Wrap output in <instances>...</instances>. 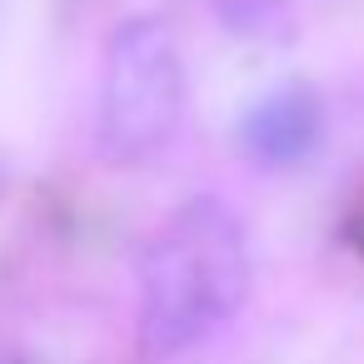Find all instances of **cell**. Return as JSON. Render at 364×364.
<instances>
[{"mask_svg": "<svg viewBox=\"0 0 364 364\" xmlns=\"http://www.w3.org/2000/svg\"><path fill=\"white\" fill-rule=\"evenodd\" d=\"M250 294L245 230L220 200L180 205L140 250V339L150 354H175L230 314Z\"/></svg>", "mask_w": 364, "mask_h": 364, "instance_id": "6da1fadb", "label": "cell"}, {"mask_svg": "<svg viewBox=\"0 0 364 364\" xmlns=\"http://www.w3.org/2000/svg\"><path fill=\"white\" fill-rule=\"evenodd\" d=\"M185 115V65L165 21L135 16L110 31L100 65L95 150L110 165H140L165 150Z\"/></svg>", "mask_w": 364, "mask_h": 364, "instance_id": "7a4b0ae2", "label": "cell"}, {"mask_svg": "<svg viewBox=\"0 0 364 364\" xmlns=\"http://www.w3.org/2000/svg\"><path fill=\"white\" fill-rule=\"evenodd\" d=\"M319 140H324V105H319V95L309 85L269 90L240 120V145L269 170L309 160L319 150Z\"/></svg>", "mask_w": 364, "mask_h": 364, "instance_id": "3957f363", "label": "cell"}]
</instances>
